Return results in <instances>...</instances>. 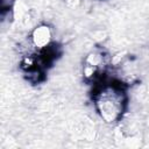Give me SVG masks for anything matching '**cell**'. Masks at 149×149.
Listing matches in <instances>:
<instances>
[{
	"instance_id": "cell-1",
	"label": "cell",
	"mask_w": 149,
	"mask_h": 149,
	"mask_svg": "<svg viewBox=\"0 0 149 149\" xmlns=\"http://www.w3.org/2000/svg\"><path fill=\"white\" fill-rule=\"evenodd\" d=\"M111 56L107 50L97 47L85 58L83 65L84 81L91 86L90 98L95 112L107 123L122 120L128 111L132 84L111 74Z\"/></svg>"
},
{
	"instance_id": "cell-2",
	"label": "cell",
	"mask_w": 149,
	"mask_h": 149,
	"mask_svg": "<svg viewBox=\"0 0 149 149\" xmlns=\"http://www.w3.org/2000/svg\"><path fill=\"white\" fill-rule=\"evenodd\" d=\"M33 50L24 54L19 63L23 78L30 85H40L47 80V76L54 64L64 52L63 44L51 37V29L48 24L36 27L29 36Z\"/></svg>"
}]
</instances>
